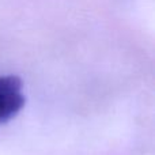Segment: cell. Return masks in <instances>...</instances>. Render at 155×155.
Returning <instances> with one entry per match:
<instances>
[{
  "instance_id": "6da1fadb",
  "label": "cell",
  "mask_w": 155,
  "mask_h": 155,
  "mask_svg": "<svg viewBox=\"0 0 155 155\" xmlns=\"http://www.w3.org/2000/svg\"><path fill=\"white\" fill-rule=\"evenodd\" d=\"M23 84L15 75H0V124L14 118L25 106Z\"/></svg>"
}]
</instances>
